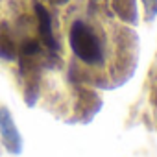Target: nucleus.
<instances>
[{
	"label": "nucleus",
	"instance_id": "nucleus-4",
	"mask_svg": "<svg viewBox=\"0 0 157 157\" xmlns=\"http://www.w3.org/2000/svg\"><path fill=\"white\" fill-rule=\"evenodd\" d=\"M37 50H39V46H37V43H35V41H28V43L22 46V54H24V56L37 54Z\"/></svg>",
	"mask_w": 157,
	"mask_h": 157
},
{
	"label": "nucleus",
	"instance_id": "nucleus-2",
	"mask_svg": "<svg viewBox=\"0 0 157 157\" xmlns=\"http://www.w3.org/2000/svg\"><path fill=\"white\" fill-rule=\"evenodd\" d=\"M0 129H2V137L6 140V146L11 151H19V135L13 128L11 117L8 115V111H0Z\"/></svg>",
	"mask_w": 157,
	"mask_h": 157
},
{
	"label": "nucleus",
	"instance_id": "nucleus-3",
	"mask_svg": "<svg viewBox=\"0 0 157 157\" xmlns=\"http://www.w3.org/2000/svg\"><path fill=\"white\" fill-rule=\"evenodd\" d=\"M35 11H37V19H39V30H41V35H43V41L46 43V46H50L52 50H57V43L54 39V33H52V22H50V15L48 11L37 4L35 6Z\"/></svg>",
	"mask_w": 157,
	"mask_h": 157
},
{
	"label": "nucleus",
	"instance_id": "nucleus-1",
	"mask_svg": "<svg viewBox=\"0 0 157 157\" xmlns=\"http://www.w3.org/2000/svg\"><path fill=\"white\" fill-rule=\"evenodd\" d=\"M70 46L85 65L89 67H98L104 63V46L100 37L94 33L93 28H89L85 22L78 21L70 28Z\"/></svg>",
	"mask_w": 157,
	"mask_h": 157
},
{
	"label": "nucleus",
	"instance_id": "nucleus-5",
	"mask_svg": "<svg viewBox=\"0 0 157 157\" xmlns=\"http://www.w3.org/2000/svg\"><path fill=\"white\" fill-rule=\"evenodd\" d=\"M52 2H56V4H65L67 0H52Z\"/></svg>",
	"mask_w": 157,
	"mask_h": 157
}]
</instances>
